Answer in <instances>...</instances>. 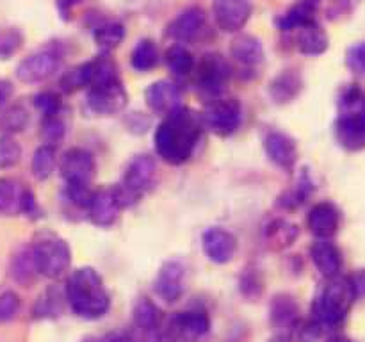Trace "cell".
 Listing matches in <instances>:
<instances>
[{
  "label": "cell",
  "instance_id": "4",
  "mask_svg": "<svg viewBox=\"0 0 365 342\" xmlns=\"http://www.w3.org/2000/svg\"><path fill=\"white\" fill-rule=\"evenodd\" d=\"M153 177H155V160L150 155H135L125 170L120 187H116L121 207L125 209L134 205L139 196H143V192L152 185Z\"/></svg>",
  "mask_w": 365,
  "mask_h": 342
},
{
  "label": "cell",
  "instance_id": "31",
  "mask_svg": "<svg viewBox=\"0 0 365 342\" xmlns=\"http://www.w3.org/2000/svg\"><path fill=\"white\" fill-rule=\"evenodd\" d=\"M11 273H13L14 280L20 284H29L34 278L36 273H39L38 266H36L34 253L31 249H24L18 253L13 259V266H11Z\"/></svg>",
  "mask_w": 365,
  "mask_h": 342
},
{
  "label": "cell",
  "instance_id": "21",
  "mask_svg": "<svg viewBox=\"0 0 365 342\" xmlns=\"http://www.w3.org/2000/svg\"><path fill=\"white\" fill-rule=\"evenodd\" d=\"M310 256L319 269V273L327 278H337L342 267V255L337 246L328 239H319L310 248Z\"/></svg>",
  "mask_w": 365,
  "mask_h": 342
},
{
  "label": "cell",
  "instance_id": "1",
  "mask_svg": "<svg viewBox=\"0 0 365 342\" xmlns=\"http://www.w3.org/2000/svg\"><path fill=\"white\" fill-rule=\"evenodd\" d=\"M202 118L191 109L178 107L168 114L155 130V148L159 157L170 164L189 160L202 134Z\"/></svg>",
  "mask_w": 365,
  "mask_h": 342
},
{
  "label": "cell",
  "instance_id": "32",
  "mask_svg": "<svg viewBox=\"0 0 365 342\" xmlns=\"http://www.w3.org/2000/svg\"><path fill=\"white\" fill-rule=\"evenodd\" d=\"M125 38V27L118 21H109V24L100 25L95 31V41L100 48L110 50L116 48Z\"/></svg>",
  "mask_w": 365,
  "mask_h": 342
},
{
  "label": "cell",
  "instance_id": "20",
  "mask_svg": "<svg viewBox=\"0 0 365 342\" xmlns=\"http://www.w3.org/2000/svg\"><path fill=\"white\" fill-rule=\"evenodd\" d=\"M203 25H205V11H203L202 7L195 6L182 11V13L171 21L168 32H170L171 38L177 39V41L187 43L202 32Z\"/></svg>",
  "mask_w": 365,
  "mask_h": 342
},
{
  "label": "cell",
  "instance_id": "3",
  "mask_svg": "<svg viewBox=\"0 0 365 342\" xmlns=\"http://www.w3.org/2000/svg\"><path fill=\"white\" fill-rule=\"evenodd\" d=\"M355 298L356 289L351 278H341L328 284L316 301V323L327 328L341 324Z\"/></svg>",
  "mask_w": 365,
  "mask_h": 342
},
{
  "label": "cell",
  "instance_id": "19",
  "mask_svg": "<svg viewBox=\"0 0 365 342\" xmlns=\"http://www.w3.org/2000/svg\"><path fill=\"white\" fill-rule=\"evenodd\" d=\"M264 148H266L267 157L284 170H291L298 159V146H296L294 139L289 138L284 132L267 134L264 139Z\"/></svg>",
  "mask_w": 365,
  "mask_h": 342
},
{
  "label": "cell",
  "instance_id": "33",
  "mask_svg": "<svg viewBox=\"0 0 365 342\" xmlns=\"http://www.w3.org/2000/svg\"><path fill=\"white\" fill-rule=\"evenodd\" d=\"M134 323L135 326L141 328L145 333H148V331H155L157 323H159V309H157L150 299L143 298L141 301L135 305Z\"/></svg>",
  "mask_w": 365,
  "mask_h": 342
},
{
  "label": "cell",
  "instance_id": "24",
  "mask_svg": "<svg viewBox=\"0 0 365 342\" xmlns=\"http://www.w3.org/2000/svg\"><path fill=\"white\" fill-rule=\"evenodd\" d=\"M298 48L305 56H321L328 48V36L317 24L299 28Z\"/></svg>",
  "mask_w": 365,
  "mask_h": 342
},
{
  "label": "cell",
  "instance_id": "13",
  "mask_svg": "<svg viewBox=\"0 0 365 342\" xmlns=\"http://www.w3.org/2000/svg\"><path fill=\"white\" fill-rule=\"evenodd\" d=\"M59 66V56L53 50H41L25 57L16 68V77L21 82H41L48 78Z\"/></svg>",
  "mask_w": 365,
  "mask_h": 342
},
{
  "label": "cell",
  "instance_id": "36",
  "mask_svg": "<svg viewBox=\"0 0 365 342\" xmlns=\"http://www.w3.org/2000/svg\"><path fill=\"white\" fill-rule=\"evenodd\" d=\"M64 130H66V128H64V123L57 116H46L45 120H43L41 134L43 139L46 141V145H57V142L64 138Z\"/></svg>",
  "mask_w": 365,
  "mask_h": 342
},
{
  "label": "cell",
  "instance_id": "29",
  "mask_svg": "<svg viewBox=\"0 0 365 342\" xmlns=\"http://www.w3.org/2000/svg\"><path fill=\"white\" fill-rule=\"evenodd\" d=\"M267 244L274 246V248H285V246L292 244L294 239L298 237V228L292 223L285 219H277L267 227Z\"/></svg>",
  "mask_w": 365,
  "mask_h": 342
},
{
  "label": "cell",
  "instance_id": "28",
  "mask_svg": "<svg viewBox=\"0 0 365 342\" xmlns=\"http://www.w3.org/2000/svg\"><path fill=\"white\" fill-rule=\"evenodd\" d=\"M132 68L138 71H150L152 68L157 66L159 63V53H157V46L150 39H143L132 50L130 57Z\"/></svg>",
  "mask_w": 365,
  "mask_h": 342
},
{
  "label": "cell",
  "instance_id": "5",
  "mask_svg": "<svg viewBox=\"0 0 365 342\" xmlns=\"http://www.w3.org/2000/svg\"><path fill=\"white\" fill-rule=\"evenodd\" d=\"M32 253H34L38 271L48 278L61 276L70 267V248L63 239L53 234H45L36 239Z\"/></svg>",
  "mask_w": 365,
  "mask_h": 342
},
{
  "label": "cell",
  "instance_id": "15",
  "mask_svg": "<svg viewBox=\"0 0 365 342\" xmlns=\"http://www.w3.org/2000/svg\"><path fill=\"white\" fill-rule=\"evenodd\" d=\"M157 296L164 301L173 303L177 301L184 291V266L180 262H166L157 273L155 281H153Z\"/></svg>",
  "mask_w": 365,
  "mask_h": 342
},
{
  "label": "cell",
  "instance_id": "16",
  "mask_svg": "<svg viewBox=\"0 0 365 342\" xmlns=\"http://www.w3.org/2000/svg\"><path fill=\"white\" fill-rule=\"evenodd\" d=\"M307 224L316 237L330 239L331 235L337 234L339 224H341V212L337 207L328 202L316 203L307 216Z\"/></svg>",
  "mask_w": 365,
  "mask_h": 342
},
{
  "label": "cell",
  "instance_id": "25",
  "mask_svg": "<svg viewBox=\"0 0 365 342\" xmlns=\"http://www.w3.org/2000/svg\"><path fill=\"white\" fill-rule=\"evenodd\" d=\"M25 189L16 180L0 178V214H14L21 210Z\"/></svg>",
  "mask_w": 365,
  "mask_h": 342
},
{
  "label": "cell",
  "instance_id": "38",
  "mask_svg": "<svg viewBox=\"0 0 365 342\" xmlns=\"http://www.w3.org/2000/svg\"><path fill=\"white\" fill-rule=\"evenodd\" d=\"M27 121H29V116H27V113H25V109L14 105V107H11V109L6 110V114L2 116L0 123H2V127L6 128V130L18 132V130H24V127L27 125Z\"/></svg>",
  "mask_w": 365,
  "mask_h": 342
},
{
  "label": "cell",
  "instance_id": "42",
  "mask_svg": "<svg viewBox=\"0 0 365 342\" xmlns=\"http://www.w3.org/2000/svg\"><path fill=\"white\" fill-rule=\"evenodd\" d=\"M93 195H95V192L89 189V185H68V198H70L71 203H75L77 207L89 209Z\"/></svg>",
  "mask_w": 365,
  "mask_h": 342
},
{
  "label": "cell",
  "instance_id": "35",
  "mask_svg": "<svg viewBox=\"0 0 365 342\" xmlns=\"http://www.w3.org/2000/svg\"><path fill=\"white\" fill-rule=\"evenodd\" d=\"M21 148L13 135L6 134L0 138V167H11L20 160Z\"/></svg>",
  "mask_w": 365,
  "mask_h": 342
},
{
  "label": "cell",
  "instance_id": "9",
  "mask_svg": "<svg viewBox=\"0 0 365 342\" xmlns=\"http://www.w3.org/2000/svg\"><path fill=\"white\" fill-rule=\"evenodd\" d=\"M125 105H127V93L121 82L89 88L88 107L91 113L100 116H113L123 110Z\"/></svg>",
  "mask_w": 365,
  "mask_h": 342
},
{
  "label": "cell",
  "instance_id": "7",
  "mask_svg": "<svg viewBox=\"0 0 365 342\" xmlns=\"http://www.w3.org/2000/svg\"><path fill=\"white\" fill-rule=\"evenodd\" d=\"M210 328L209 316L200 310L175 314L168 324V337L171 342H196L207 335Z\"/></svg>",
  "mask_w": 365,
  "mask_h": 342
},
{
  "label": "cell",
  "instance_id": "2",
  "mask_svg": "<svg viewBox=\"0 0 365 342\" xmlns=\"http://www.w3.org/2000/svg\"><path fill=\"white\" fill-rule=\"evenodd\" d=\"M66 299L71 310L84 319H98L110 305L102 276L93 267L73 271L66 284Z\"/></svg>",
  "mask_w": 365,
  "mask_h": 342
},
{
  "label": "cell",
  "instance_id": "44",
  "mask_svg": "<svg viewBox=\"0 0 365 342\" xmlns=\"http://www.w3.org/2000/svg\"><path fill=\"white\" fill-rule=\"evenodd\" d=\"M110 342H134L132 341L130 335H125V333H118L110 338Z\"/></svg>",
  "mask_w": 365,
  "mask_h": 342
},
{
  "label": "cell",
  "instance_id": "40",
  "mask_svg": "<svg viewBox=\"0 0 365 342\" xmlns=\"http://www.w3.org/2000/svg\"><path fill=\"white\" fill-rule=\"evenodd\" d=\"M34 105L45 114V118L57 116V113H59L61 109V98L56 95V93H50V91L39 93V95L34 98Z\"/></svg>",
  "mask_w": 365,
  "mask_h": 342
},
{
  "label": "cell",
  "instance_id": "12",
  "mask_svg": "<svg viewBox=\"0 0 365 342\" xmlns=\"http://www.w3.org/2000/svg\"><path fill=\"white\" fill-rule=\"evenodd\" d=\"M252 16L248 0H214V18L225 32H237Z\"/></svg>",
  "mask_w": 365,
  "mask_h": 342
},
{
  "label": "cell",
  "instance_id": "8",
  "mask_svg": "<svg viewBox=\"0 0 365 342\" xmlns=\"http://www.w3.org/2000/svg\"><path fill=\"white\" fill-rule=\"evenodd\" d=\"M61 175L68 185H89L95 175V159L84 148H70L61 159Z\"/></svg>",
  "mask_w": 365,
  "mask_h": 342
},
{
  "label": "cell",
  "instance_id": "26",
  "mask_svg": "<svg viewBox=\"0 0 365 342\" xmlns=\"http://www.w3.org/2000/svg\"><path fill=\"white\" fill-rule=\"evenodd\" d=\"M166 64L171 73L177 77H185L195 70V57L185 46L173 45L166 52Z\"/></svg>",
  "mask_w": 365,
  "mask_h": 342
},
{
  "label": "cell",
  "instance_id": "11",
  "mask_svg": "<svg viewBox=\"0 0 365 342\" xmlns=\"http://www.w3.org/2000/svg\"><path fill=\"white\" fill-rule=\"evenodd\" d=\"M202 246L209 260L216 264H227L234 259L237 252V239L225 228H207L202 235Z\"/></svg>",
  "mask_w": 365,
  "mask_h": 342
},
{
  "label": "cell",
  "instance_id": "43",
  "mask_svg": "<svg viewBox=\"0 0 365 342\" xmlns=\"http://www.w3.org/2000/svg\"><path fill=\"white\" fill-rule=\"evenodd\" d=\"M11 93H13V88H11L9 82L0 81V105H4V103L7 102V98L11 96Z\"/></svg>",
  "mask_w": 365,
  "mask_h": 342
},
{
  "label": "cell",
  "instance_id": "22",
  "mask_svg": "<svg viewBox=\"0 0 365 342\" xmlns=\"http://www.w3.org/2000/svg\"><path fill=\"white\" fill-rule=\"evenodd\" d=\"M232 57L235 61H239L245 66H255V64L262 63L264 59V48L262 43L255 36H239L232 41L230 46Z\"/></svg>",
  "mask_w": 365,
  "mask_h": 342
},
{
  "label": "cell",
  "instance_id": "39",
  "mask_svg": "<svg viewBox=\"0 0 365 342\" xmlns=\"http://www.w3.org/2000/svg\"><path fill=\"white\" fill-rule=\"evenodd\" d=\"M20 310V298L16 292L6 291L0 294V323H7L13 317H16Z\"/></svg>",
  "mask_w": 365,
  "mask_h": 342
},
{
  "label": "cell",
  "instance_id": "46",
  "mask_svg": "<svg viewBox=\"0 0 365 342\" xmlns=\"http://www.w3.org/2000/svg\"><path fill=\"white\" fill-rule=\"evenodd\" d=\"M82 342H96V341H93V338H86V341H82Z\"/></svg>",
  "mask_w": 365,
  "mask_h": 342
},
{
  "label": "cell",
  "instance_id": "41",
  "mask_svg": "<svg viewBox=\"0 0 365 342\" xmlns=\"http://www.w3.org/2000/svg\"><path fill=\"white\" fill-rule=\"evenodd\" d=\"M346 63H348L349 70L356 75H365V41L353 45L348 50L346 56Z\"/></svg>",
  "mask_w": 365,
  "mask_h": 342
},
{
  "label": "cell",
  "instance_id": "45",
  "mask_svg": "<svg viewBox=\"0 0 365 342\" xmlns=\"http://www.w3.org/2000/svg\"><path fill=\"white\" fill-rule=\"evenodd\" d=\"M330 342H353V341H349V338H346V337H335V338H331Z\"/></svg>",
  "mask_w": 365,
  "mask_h": 342
},
{
  "label": "cell",
  "instance_id": "6",
  "mask_svg": "<svg viewBox=\"0 0 365 342\" xmlns=\"http://www.w3.org/2000/svg\"><path fill=\"white\" fill-rule=\"evenodd\" d=\"M241 103L235 98L214 100L202 116L203 125L220 138H228L234 134L241 125Z\"/></svg>",
  "mask_w": 365,
  "mask_h": 342
},
{
  "label": "cell",
  "instance_id": "34",
  "mask_svg": "<svg viewBox=\"0 0 365 342\" xmlns=\"http://www.w3.org/2000/svg\"><path fill=\"white\" fill-rule=\"evenodd\" d=\"M89 84H91V63L73 68V70L64 73V77L61 78V88L66 93H73Z\"/></svg>",
  "mask_w": 365,
  "mask_h": 342
},
{
  "label": "cell",
  "instance_id": "30",
  "mask_svg": "<svg viewBox=\"0 0 365 342\" xmlns=\"http://www.w3.org/2000/svg\"><path fill=\"white\" fill-rule=\"evenodd\" d=\"M56 167V146L43 145L32 157V175L38 180H46Z\"/></svg>",
  "mask_w": 365,
  "mask_h": 342
},
{
  "label": "cell",
  "instance_id": "18",
  "mask_svg": "<svg viewBox=\"0 0 365 342\" xmlns=\"http://www.w3.org/2000/svg\"><path fill=\"white\" fill-rule=\"evenodd\" d=\"M335 135L339 145L349 152L365 148V118L355 114H341L335 123Z\"/></svg>",
  "mask_w": 365,
  "mask_h": 342
},
{
  "label": "cell",
  "instance_id": "23",
  "mask_svg": "<svg viewBox=\"0 0 365 342\" xmlns=\"http://www.w3.org/2000/svg\"><path fill=\"white\" fill-rule=\"evenodd\" d=\"M314 16H316V2L302 0L292 6L287 13L282 14L277 24L280 31H292V28H303L310 24H316Z\"/></svg>",
  "mask_w": 365,
  "mask_h": 342
},
{
  "label": "cell",
  "instance_id": "27",
  "mask_svg": "<svg viewBox=\"0 0 365 342\" xmlns=\"http://www.w3.org/2000/svg\"><path fill=\"white\" fill-rule=\"evenodd\" d=\"M299 88H302V81H299L298 75L291 73V71H285V73L278 75L273 81V84H271V95L280 103L291 102L299 93Z\"/></svg>",
  "mask_w": 365,
  "mask_h": 342
},
{
  "label": "cell",
  "instance_id": "37",
  "mask_svg": "<svg viewBox=\"0 0 365 342\" xmlns=\"http://www.w3.org/2000/svg\"><path fill=\"white\" fill-rule=\"evenodd\" d=\"M21 46V34L14 28H2L0 31V57L7 59Z\"/></svg>",
  "mask_w": 365,
  "mask_h": 342
},
{
  "label": "cell",
  "instance_id": "14",
  "mask_svg": "<svg viewBox=\"0 0 365 342\" xmlns=\"http://www.w3.org/2000/svg\"><path fill=\"white\" fill-rule=\"evenodd\" d=\"M123 209L118 200L116 187L114 189H100L93 195L91 205H89V217L96 227H110L116 223L120 210Z\"/></svg>",
  "mask_w": 365,
  "mask_h": 342
},
{
  "label": "cell",
  "instance_id": "17",
  "mask_svg": "<svg viewBox=\"0 0 365 342\" xmlns=\"http://www.w3.org/2000/svg\"><path fill=\"white\" fill-rule=\"evenodd\" d=\"M146 105L159 114H170L180 107V91L170 81H157L145 93Z\"/></svg>",
  "mask_w": 365,
  "mask_h": 342
},
{
  "label": "cell",
  "instance_id": "10",
  "mask_svg": "<svg viewBox=\"0 0 365 342\" xmlns=\"http://www.w3.org/2000/svg\"><path fill=\"white\" fill-rule=\"evenodd\" d=\"M228 64L225 59L217 53H209L203 57V61L198 66V77H196V84L202 93L209 96L220 95L225 89V84L228 82Z\"/></svg>",
  "mask_w": 365,
  "mask_h": 342
}]
</instances>
